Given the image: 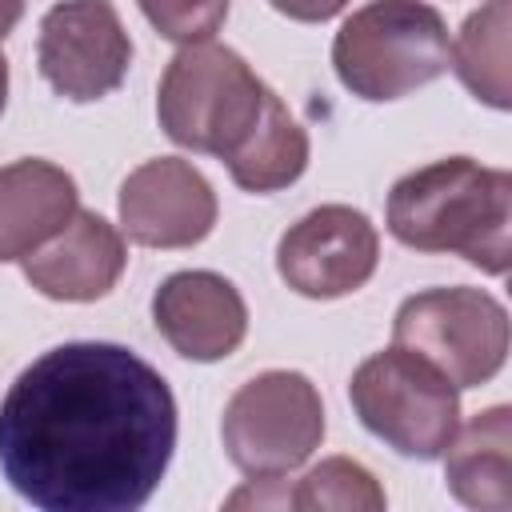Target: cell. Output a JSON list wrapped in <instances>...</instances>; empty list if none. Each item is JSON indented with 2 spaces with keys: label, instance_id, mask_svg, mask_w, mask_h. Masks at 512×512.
<instances>
[{
  "label": "cell",
  "instance_id": "1",
  "mask_svg": "<svg viewBox=\"0 0 512 512\" xmlns=\"http://www.w3.org/2000/svg\"><path fill=\"white\" fill-rule=\"evenodd\" d=\"M176 452V396L124 344L36 356L0 400V472L40 512H132Z\"/></svg>",
  "mask_w": 512,
  "mask_h": 512
},
{
  "label": "cell",
  "instance_id": "2",
  "mask_svg": "<svg viewBox=\"0 0 512 512\" xmlns=\"http://www.w3.org/2000/svg\"><path fill=\"white\" fill-rule=\"evenodd\" d=\"M388 232L416 252H452L488 276L512 264V176L472 156H444L388 192Z\"/></svg>",
  "mask_w": 512,
  "mask_h": 512
},
{
  "label": "cell",
  "instance_id": "3",
  "mask_svg": "<svg viewBox=\"0 0 512 512\" xmlns=\"http://www.w3.org/2000/svg\"><path fill=\"white\" fill-rule=\"evenodd\" d=\"M448 48V24L432 4L372 0L340 24L332 68L352 96L384 104L440 80L448 72Z\"/></svg>",
  "mask_w": 512,
  "mask_h": 512
},
{
  "label": "cell",
  "instance_id": "4",
  "mask_svg": "<svg viewBox=\"0 0 512 512\" xmlns=\"http://www.w3.org/2000/svg\"><path fill=\"white\" fill-rule=\"evenodd\" d=\"M268 84L216 40L184 44L156 88V116L172 144L228 160L260 120Z\"/></svg>",
  "mask_w": 512,
  "mask_h": 512
},
{
  "label": "cell",
  "instance_id": "5",
  "mask_svg": "<svg viewBox=\"0 0 512 512\" xmlns=\"http://www.w3.org/2000/svg\"><path fill=\"white\" fill-rule=\"evenodd\" d=\"M348 400L372 436L412 460H440L460 428V388L400 344L352 372Z\"/></svg>",
  "mask_w": 512,
  "mask_h": 512
},
{
  "label": "cell",
  "instance_id": "6",
  "mask_svg": "<svg viewBox=\"0 0 512 512\" xmlns=\"http://www.w3.org/2000/svg\"><path fill=\"white\" fill-rule=\"evenodd\" d=\"M228 460L252 480L300 468L324 440V404L304 372L272 368L240 384L220 420Z\"/></svg>",
  "mask_w": 512,
  "mask_h": 512
},
{
  "label": "cell",
  "instance_id": "7",
  "mask_svg": "<svg viewBox=\"0 0 512 512\" xmlns=\"http://www.w3.org/2000/svg\"><path fill=\"white\" fill-rule=\"evenodd\" d=\"M392 340L456 388H480L508 360V312L484 288H428L396 308Z\"/></svg>",
  "mask_w": 512,
  "mask_h": 512
},
{
  "label": "cell",
  "instance_id": "8",
  "mask_svg": "<svg viewBox=\"0 0 512 512\" xmlns=\"http://www.w3.org/2000/svg\"><path fill=\"white\" fill-rule=\"evenodd\" d=\"M36 64L56 96L92 104L124 84L132 36L108 0H60L40 20Z\"/></svg>",
  "mask_w": 512,
  "mask_h": 512
},
{
  "label": "cell",
  "instance_id": "9",
  "mask_svg": "<svg viewBox=\"0 0 512 512\" xmlns=\"http://www.w3.org/2000/svg\"><path fill=\"white\" fill-rule=\"evenodd\" d=\"M380 264V232L352 204H320L304 212L276 244L280 280L308 300H336L372 280Z\"/></svg>",
  "mask_w": 512,
  "mask_h": 512
},
{
  "label": "cell",
  "instance_id": "10",
  "mask_svg": "<svg viewBox=\"0 0 512 512\" xmlns=\"http://www.w3.org/2000/svg\"><path fill=\"white\" fill-rule=\"evenodd\" d=\"M120 228L144 248H192L216 228V192L180 156L144 160L120 184Z\"/></svg>",
  "mask_w": 512,
  "mask_h": 512
},
{
  "label": "cell",
  "instance_id": "11",
  "mask_svg": "<svg viewBox=\"0 0 512 512\" xmlns=\"http://www.w3.org/2000/svg\"><path fill=\"white\" fill-rule=\"evenodd\" d=\"M152 324L184 360L212 364L232 356L248 336V304L220 272H172L152 296Z\"/></svg>",
  "mask_w": 512,
  "mask_h": 512
},
{
  "label": "cell",
  "instance_id": "12",
  "mask_svg": "<svg viewBox=\"0 0 512 512\" xmlns=\"http://www.w3.org/2000/svg\"><path fill=\"white\" fill-rule=\"evenodd\" d=\"M124 264H128V248L120 228L108 224L100 212L76 208L72 220L48 244L24 256V276L48 300L88 304L116 288Z\"/></svg>",
  "mask_w": 512,
  "mask_h": 512
},
{
  "label": "cell",
  "instance_id": "13",
  "mask_svg": "<svg viewBox=\"0 0 512 512\" xmlns=\"http://www.w3.org/2000/svg\"><path fill=\"white\" fill-rule=\"evenodd\" d=\"M76 180L52 160H16L0 168V264L32 256L76 212Z\"/></svg>",
  "mask_w": 512,
  "mask_h": 512
},
{
  "label": "cell",
  "instance_id": "14",
  "mask_svg": "<svg viewBox=\"0 0 512 512\" xmlns=\"http://www.w3.org/2000/svg\"><path fill=\"white\" fill-rule=\"evenodd\" d=\"M448 492L480 512L512 508V408L492 404L452 432L444 448Z\"/></svg>",
  "mask_w": 512,
  "mask_h": 512
},
{
  "label": "cell",
  "instance_id": "15",
  "mask_svg": "<svg viewBox=\"0 0 512 512\" xmlns=\"http://www.w3.org/2000/svg\"><path fill=\"white\" fill-rule=\"evenodd\" d=\"M224 164H228V176L244 192H256V196L280 192V188L296 184L308 168V132L288 112V104L268 88L260 120L252 124L244 144Z\"/></svg>",
  "mask_w": 512,
  "mask_h": 512
},
{
  "label": "cell",
  "instance_id": "16",
  "mask_svg": "<svg viewBox=\"0 0 512 512\" xmlns=\"http://www.w3.org/2000/svg\"><path fill=\"white\" fill-rule=\"evenodd\" d=\"M508 28H512V0H484L460 28L456 44L448 48V68L460 84L488 108H508Z\"/></svg>",
  "mask_w": 512,
  "mask_h": 512
},
{
  "label": "cell",
  "instance_id": "17",
  "mask_svg": "<svg viewBox=\"0 0 512 512\" xmlns=\"http://www.w3.org/2000/svg\"><path fill=\"white\" fill-rule=\"evenodd\" d=\"M240 504H280V508H352V512H376L384 508V488L376 484V476L348 460V456H328L320 460L312 472H304L292 488H276V492H256L244 488Z\"/></svg>",
  "mask_w": 512,
  "mask_h": 512
},
{
  "label": "cell",
  "instance_id": "18",
  "mask_svg": "<svg viewBox=\"0 0 512 512\" xmlns=\"http://www.w3.org/2000/svg\"><path fill=\"white\" fill-rule=\"evenodd\" d=\"M144 20L176 44H200L228 20V0H136Z\"/></svg>",
  "mask_w": 512,
  "mask_h": 512
},
{
  "label": "cell",
  "instance_id": "19",
  "mask_svg": "<svg viewBox=\"0 0 512 512\" xmlns=\"http://www.w3.org/2000/svg\"><path fill=\"white\" fill-rule=\"evenodd\" d=\"M280 16H288V20H300V24H324V20H332L336 12H344L348 8V0H268Z\"/></svg>",
  "mask_w": 512,
  "mask_h": 512
},
{
  "label": "cell",
  "instance_id": "20",
  "mask_svg": "<svg viewBox=\"0 0 512 512\" xmlns=\"http://www.w3.org/2000/svg\"><path fill=\"white\" fill-rule=\"evenodd\" d=\"M24 16V0H0V40L20 24Z\"/></svg>",
  "mask_w": 512,
  "mask_h": 512
},
{
  "label": "cell",
  "instance_id": "21",
  "mask_svg": "<svg viewBox=\"0 0 512 512\" xmlns=\"http://www.w3.org/2000/svg\"><path fill=\"white\" fill-rule=\"evenodd\" d=\"M4 104H8V60L0 56V112H4Z\"/></svg>",
  "mask_w": 512,
  "mask_h": 512
}]
</instances>
